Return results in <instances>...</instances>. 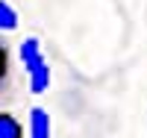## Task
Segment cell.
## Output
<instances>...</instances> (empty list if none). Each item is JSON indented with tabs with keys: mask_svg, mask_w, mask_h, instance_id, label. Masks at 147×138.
<instances>
[{
	"mask_svg": "<svg viewBox=\"0 0 147 138\" xmlns=\"http://www.w3.org/2000/svg\"><path fill=\"white\" fill-rule=\"evenodd\" d=\"M41 62H47V56H44L38 38H24L21 41V65H24V71H32Z\"/></svg>",
	"mask_w": 147,
	"mask_h": 138,
	"instance_id": "cell-1",
	"label": "cell"
},
{
	"mask_svg": "<svg viewBox=\"0 0 147 138\" xmlns=\"http://www.w3.org/2000/svg\"><path fill=\"white\" fill-rule=\"evenodd\" d=\"M27 132H30L27 138H50V115L35 106L30 112V129Z\"/></svg>",
	"mask_w": 147,
	"mask_h": 138,
	"instance_id": "cell-2",
	"label": "cell"
},
{
	"mask_svg": "<svg viewBox=\"0 0 147 138\" xmlns=\"http://www.w3.org/2000/svg\"><path fill=\"white\" fill-rule=\"evenodd\" d=\"M27 79H30V91L32 94H44L47 85H50V65L47 62L35 65L32 71H27Z\"/></svg>",
	"mask_w": 147,
	"mask_h": 138,
	"instance_id": "cell-3",
	"label": "cell"
},
{
	"mask_svg": "<svg viewBox=\"0 0 147 138\" xmlns=\"http://www.w3.org/2000/svg\"><path fill=\"white\" fill-rule=\"evenodd\" d=\"M0 138H24V123L12 112L0 115Z\"/></svg>",
	"mask_w": 147,
	"mask_h": 138,
	"instance_id": "cell-4",
	"label": "cell"
},
{
	"mask_svg": "<svg viewBox=\"0 0 147 138\" xmlns=\"http://www.w3.org/2000/svg\"><path fill=\"white\" fill-rule=\"evenodd\" d=\"M0 27H3L6 32L18 27V12L12 9V3H9V0H3V3H0Z\"/></svg>",
	"mask_w": 147,
	"mask_h": 138,
	"instance_id": "cell-5",
	"label": "cell"
}]
</instances>
